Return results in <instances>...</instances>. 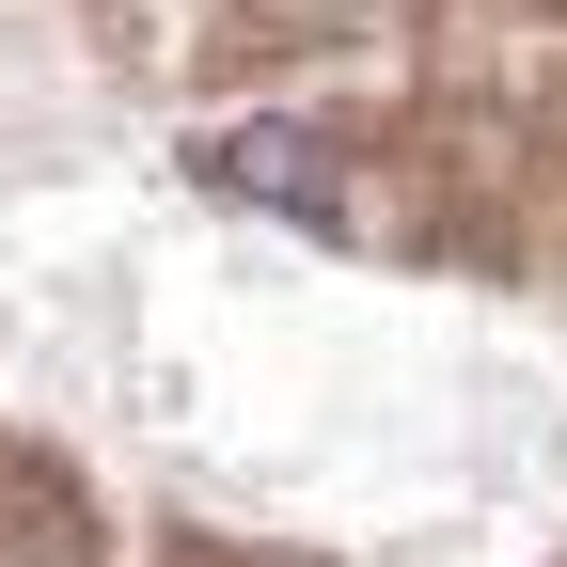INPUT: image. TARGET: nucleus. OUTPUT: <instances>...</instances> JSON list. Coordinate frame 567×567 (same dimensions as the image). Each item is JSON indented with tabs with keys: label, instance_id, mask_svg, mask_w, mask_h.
Listing matches in <instances>:
<instances>
[{
	"label": "nucleus",
	"instance_id": "nucleus-1",
	"mask_svg": "<svg viewBox=\"0 0 567 567\" xmlns=\"http://www.w3.org/2000/svg\"><path fill=\"white\" fill-rule=\"evenodd\" d=\"M205 189H237V205H284V221H347V174H331V142H300V126H221V142H205Z\"/></svg>",
	"mask_w": 567,
	"mask_h": 567
}]
</instances>
